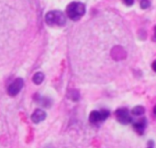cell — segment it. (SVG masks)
<instances>
[{
	"label": "cell",
	"instance_id": "cell-11",
	"mask_svg": "<svg viewBox=\"0 0 156 148\" xmlns=\"http://www.w3.org/2000/svg\"><path fill=\"white\" fill-rule=\"evenodd\" d=\"M122 1H123V2H124V4H125L126 6H128V7L132 6V5H133V3H134V0H122Z\"/></svg>",
	"mask_w": 156,
	"mask_h": 148
},
{
	"label": "cell",
	"instance_id": "cell-1",
	"mask_svg": "<svg viewBox=\"0 0 156 148\" xmlns=\"http://www.w3.org/2000/svg\"><path fill=\"white\" fill-rule=\"evenodd\" d=\"M85 13L86 7L81 2H72L66 8L67 17L73 21L80 20L85 15Z\"/></svg>",
	"mask_w": 156,
	"mask_h": 148
},
{
	"label": "cell",
	"instance_id": "cell-2",
	"mask_svg": "<svg viewBox=\"0 0 156 148\" xmlns=\"http://www.w3.org/2000/svg\"><path fill=\"white\" fill-rule=\"evenodd\" d=\"M45 20L50 26H63L66 23V17L62 11H50L45 16Z\"/></svg>",
	"mask_w": 156,
	"mask_h": 148
},
{
	"label": "cell",
	"instance_id": "cell-12",
	"mask_svg": "<svg viewBox=\"0 0 156 148\" xmlns=\"http://www.w3.org/2000/svg\"><path fill=\"white\" fill-rule=\"evenodd\" d=\"M147 147H154V142L152 140H149L147 143Z\"/></svg>",
	"mask_w": 156,
	"mask_h": 148
},
{
	"label": "cell",
	"instance_id": "cell-9",
	"mask_svg": "<svg viewBox=\"0 0 156 148\" xmlns=\"http://www.w3.org/2000/svg\"><path fill=\"white\" fill-rule=\"evenodd\" d=\"M43 79H44V75H43L42 73H41V72L36 73L35 75L33 76V78H32V80H33L34 84H36V85H40V84H41V83H42V81H43Z\"/></svg>",
	"mask_w": 156,
	"mask_h": 148
},
{
	"label": "cell",
	"instance_id": "cell-15",
	"mask_svg": "<svg viewBox=\"0 0 156 148\" xmlns=\"http://www.w3.org/2000/svg\"><path fill=\"white\" fill-rule=\"evenodd\" d=\"M152 111H153V113H154V114L156 115V105H155V106L153 107V110H152Z\"/></svg>",
	"mask_w": 156,
	"mask_h": 148
},
{
	"label": "cell",
	"instance_id": "cell-8",
	"mask_svg": "<svg viewBox=\"0 0 156 148\" xmlns=\"http://www.w3.org/2000/svg\"><path fill=\"white\" fill-rule=\"evenodd\" d=\"M130 113L133 115V116H141L145 113V108L141 105H138V106H135L131 110H130Z\"/></svg>",
	"mask_w": 156,
	"mask_h": 148
},
{
	"label": "cell",
	"instance_id": "cell-3",
	"mask_svg": "<svg viewBox=\"0 0 156 148\" xmlns=\"http://www.w3.org/2000/svg\"><path fill=\"white\" fill-rule=\"evenodd\" d=\"M115 117L117 121L123 125H127L132 122V117L129 115V111L126 108L118 109L115 111Z\"/></svg>",
	"mask_w": 156,
	"mask_h": 148
},
{
	"label": "cell",
	"instance_id": "cell-10",
	"mask_svg": "<svg viewBox=\"0 0 156 148\" xmlns=\"http://www.w3.org/2000/svg\"><path fill=\"white\" fill-rule=\"evenodd\" d=\"M140 6L142 9H146L148 8H150L151 6V2L149 0H140Z\"/></svg>",
	"mask_w": 156,
	"mask_h": 148
},
{
	"label": "cell",
	"instance_id": "cell-16",
	"mask_svg": "<svg viewBox=\"0 0 156 148\" xmlns=\"http://www.w3.org/2000/svg\"><path fill=\"white\" fill-rule=\"evenodd\" d=\"M147 148H152V147H147Z\"/></svg>",
	"mask_w": 156,
	"mask_h": 148
},
{
	"label": "cell",
	"instance_id": "cell-6",
	"mask_svg": "<svg viewBox=\"0 0 156 148\" xmlns=\"http://www.w3.org/2000/svg\"><path fill=\"white\" fill-rule=\"evenodd\" d=\"M146 126H147V120L145 118H140L138 121L133 122L132 124V128L134 132L139 135H143Z\"/></svg>",
	"mask_w": 156,
	"mask_h": 148
},
{
	"label": "cell",
	"instance_id": "cell-13",
	"mask_svg": "<svg viewBox=\"0 0 156 148\" xmlns=\"http://www.w3.org/2000/svg\"><path fill=\"white\" fill-rule=\"evenodd\" d=\"M153 30H154V34H153V36H152V41H153V42H156V26L153 28Z\"/></svg>",
	"mask_w": 156,
	"mask_h": 148
},
{
	"label": "cell",
	"instance_id": "cell-14",
	"mask_svg": "<svg viewBox=\"0 0 156 148\" xmlns=\"http://www.w3.org/2000/svg\"><path fill=\"white\" fill-rule=\"evenodd\" d=\"M151 68L153 69V71H154V72H156V60L152 63V64H151Z\"/></svg>",
	"mask_w": 156,
	"mask_h": 148
},
{
	"label": "cell",
	"instance_id": "cell-4",
	"mask_svg": "<svg viewBox=\"0 0 156 148\" xmlns=\"http://www.w3.org/2000/svg\"><path fill=\"white\" fill-rule=\"evenodd\" d=\"M110 115L109 110H93L89 115V121L93 124L106 121Z\"/></svg>",
	"mask_w": 156,
	"mask_h": 148
},
{
	"label": "cell",
	"instance_id": "cell-7",
	"mask_svg": "<svg viewBox=\"0 0 156 148\" xmlns=\"http://www.w3.org/2000/svg\"><path fill=\"white\" fill-rule=\"evenodd\" d=\"M45 119H46V112L41 110H36L31 115V120L34 123H40Z\"/></svg>",
	"mask_w": 156,
	"mask_h": 148
},
{
	"label": "cell",
	"instance_id": "cell-5",
	"mask_svg": "<svg viewBox=\"0 0 156 148\" xmlns=\"http://www.w3.org/2000/svg\"><path fill=\"white\" fill-rule=\"evenodd\" d=\"M24 86V82L22 78H17L16 80H14L13 83H11L9 88H8V94L11 97H15L17 96L20 90L22 89Z\"/></svg>",
	"mask_w": 156,
	"mask_h": 148
}]
</instances>
